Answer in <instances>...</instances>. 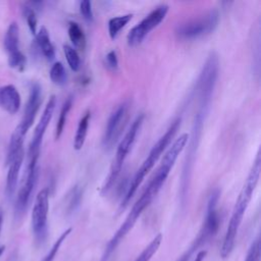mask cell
<instances>
[{
  "mask_svg": "<svg viewBox=\"0 0 261 261\" xmlns=\"http://www.w3.org/2000/svg\"><path fill=\"white\" fill-rule=\"evenodd\" d=\"M24 152L23 149L19 150L16 155L10 160L8 165V171L6 176V186H5V194L8 198H11L16 190L19 170L23 161Z\"/></svg>",
  "mask_w": 261,
  "mask_h": 261,
  "instance_id": "9a60e30c",
  "label": "cell"
},
{
  "mask_svg": "<svg viewBox=\"0 0 261 261\" xmlns=\"http://www.w3.org/2000/svg\"><path fill=\"white\" fill-rule=\"evenodd\" d=\"M105 64L111 70H115L118 67L117 55H116V52L114 50H111L105 56Z\"/></svg>",
  "mask_w": 261,
  "mask_h": 261,
  "instance_id": "f546056e",
  "label": "cell"
},
{
  "mask_svg": "<svg viewBox=\"0 0 261 261\" xmlns=\"http://www.w3.org/2000/svg\"><path fill=\"white\" fill-rule=\"evenodd\" d=\"M144 118H145V115L143 113L140 114L134 120V122L132 123L129 129L124 135V137L119 141V144H118L116 152H115V157L113 158V161L111 163L108 175L105 178V181L101 188V195L107 194L110 191V189L112 188V186L114 185L115 180L117 179V177L121 171L123 162L126 159L129 151L132 150V148L136 142V138L142 127Z\"/></svg>",
  "mask_w": 261,
  "mask_h": 261,
  "instance_id": "5b68a950",
  "label": "cell"
},
{
  "mask_svg": "<svg viewBox=\"0 0 261 261\" xmlns=\"http://www.w3.org/2000/svg\"><path fill=\"white\" fill-rule=\"evenodd\" d=\"M179 126H180V118H175L171 122V124L168 126L166 132L159 138V140L152 147V149L149 152L147 158L143 161L142 165L137 170L136 174L134 175L133 179L130 180L128 189H127L125 195L122 197L121 204H120V207H119L120 210H123L128 205L130 199L136 194V192H137L138 188L140 187V185L142 184L143 179L149 173V171L154 167L155 163L157 162V160L159 159V157L161 156L163 151L166 149V147L169 145V143L171 142L172 138L176 134Z\"/></svg>",
  "mask_w": 261,
  "mask_h": 261,
  "instance_id": "3957f363",
  "label": "cell"
},
{
  "mask_svg": "<svg viewBox=\"0 0 261 261\" xmlns=\"http://www.w3.org/2000/svg\"><path fill=\"white\" fill-rule=\"evenodd\" d=\"M42 103V89L39 84L35 83L32 85L30 90L29 99L27 101L24 112L22 115V118L18 125L15 127L17 130H19L21 134L25 136L30 127L33 125L36 115L38 113V110Z\"/></svg>",
  "mask_w": 261,
  "mask_h": 261,
  "instance_id": "4fadbf2b",
  "label": "cell"
},
{
  "mask_svg": "<svg viewBox=\"0 0 261 261\" xmlns=\"http://www.w3.org/2000/svg\"><path fill=\"white\" fill-rule=\"evenodd\" d=\"M72 107V97L69 96L63 103L61 109H60V113H59V117H58V121L56 124V128H55V139L58 140L64 129L65 123H66V119H67V115L68 112L70 111Z\"/></svg>",
  "mask_w": 261,
  "mask_h": 261,
  "instance_id": "44dd1931",
  "label": "cell"
},
{
  "mask_svg": "<svg viewBox=\"0 0 261 261\" xmlns=\"http://www.w3.org/2000/svg\"><path fill=\"white\" fill-rule=\"evenodd\" d=\"M132 18H133L132 13H127V14H123V15H119V16L110 18L108 21L109 37L112 40H114L117 37V35L119 34V32L129 22V20Z\"/></svg>",
  "mask_w": 261,
  "mask_h": 261,
  "instance_id": "d6986e66",
  "label": "cell"
},
{
  "mask_svg": "<svg viewBox=\"0 0 261 261\" xmlns=\"http://www.w3.org/2000/svg\"><path fill=\"white\" fill-rule=\"evenodd\" d=\"M55 106H56V98L53 95L49 98V100L44 108V111L42 113V116L35 128L33 139H32L30 147H29V152H28L29 160L28 161H38L42 141H43L45 132L49 125V122L52 118Z\"/></svg>",
  "mask_w": 261,
  "mask_h": 261,
  "instance_id": "7c38bea8",
  "label": "cell"
},
{
  "mask_svg": "<svg viewBox=\"0 0 261 261\" xmlns=\"http://www.w3.org/2000/svg\"><path fill=\"white\" fill-rule=\"evenodd\" d=\"M260 258H261V246H260V239L259 237H257L251 244L244 261H260Z\"/></svg>",
  "mask_w": 261,
  "mask_h": 261,
  "instance_id": "484cf974",
  "label": "cell"
},
{
  "mask_svg": "<svg viewBox=\"0 0 261 261\" xmlns=\"http://www.w3.org/2000/svg\"><path fill=\"white\" fill-rule=\"evenodd\" d=\"M39 174L38 161H28L21 186L18 190L15 201V217L21 218L29 207L33 192L37 185Z\"/></svg>",
  "mask_w": 261,
  "mask_h": 261,
  "instance_id": "8fae6325",
  "label": "cell"
},
{
  "mask_svg": "<svg viewBox=\"0 0 261 261\" xmlns=\"http://www.w3.org/2000/svg\"><path fill=\"white\" fill-rule=\"evenodd\" d=\"M23 16L27 20V23H28V27H29L31 33L33 35H36L37 34V22H38V20H37L35 10L30 6H25L23 8Z\"/></svg>",
  "mask_w": 261,
  "mask_h": 261,
  "instance_id": "4316f807",
  "label": "cell"
},
{
  "mask_svg": "<svg viewBox=\"0 0 261 261\" xmlns=\"http://www.w3.org/2000/svg\"><path fill=\"white\" fill-rule=\"evenodd\" d=\"M80 12L83 15L84 19L88 22H92L94 19L93 10H92V3L89 0H84L80 2Z\"/></svg>",
  "mask_w": 261,
  "mask_h": 261,
  "instance_id": "f1b7e54d",
  "label": "cell"
},
{
  "mask_svg": "<svg viewBox=\"0 0 261 261\" xmlns=\"http://www.w3.org/2000/svg\"><path fill=\"white\" fill-rule=\"evenodd\" d=\"M188 141H189V134L187 133L181 134L173 142L171 147L167 150V152L165 153V155L161 160L159 167L154 172L153 176L149 180L147 187L141 194L140 198L133 205L129 213L125 217L122 224L119 226V228L116 230V232L107 243L104 253L102 255L101 261H108L110 256L114 253V251L117 249L119 244L123 241L125 236L132 230V228L134 227V225L136 224L140 216L143 214L145 209L154 200V198L156 197V195L159 193L162 186L164 185L166 178L168 177V174L172 169L177 157L187 146Z\"/></svg>",
  "mask_w": 261,
  "mask_h": 261,
  "instance_id": "6da1fadb",
  "label": "cell"
},
{
  "mask_svg": "<svg viewBox=\"0 0 261 261\" xmlns=\"http://www.w3.org/2000/svg\"><path fill=\"white\" fill-rule=\"evenodd\" d=\"M2 221H3V215H2V212L0 211V232H1V227H2Z\"/></svg>",
  "mask_w": 261,
  "mask_h": 261,
  "instance_id": "1f68e13d",
  "label": "cell"
},
{
  "mask_svg": "<svg viewBox=\"0 0 261 261\" xmlns=\"http://www.w3.org/2000/svg\"><path fill=\"white\" fill-rule=\"evenodd\" d=\"M49 191L41 190L36 196L32 210V230L37 246H43L48 237Z\"/></svg>",
  "mask_w": 261,
  "mask_h": 261,
  "instance_id": "52a82bcc",
  "label": "cell"
},
{
  "mask_svg": "<svg viewBox=\"0 0 261 261\" xmlns=\"http://www.w3.org/2000/svg\"><path fill=\"white\" fill-rule=\"evenodd\" d=\"M68 37L73 44V46L80 50H84L86 46V37L83 29L79 25V23L71 21L68 25Z\"/></svg>",
  "mask_w": 261,
  "mask_h": 261,
  "instance_id": "ffe728a7",
  "label": "cell"
},
{
  "mask_svg": "<svg viewBox=\"0 0 261 261\" xmlns=\"http://www.w3.org/2000/svg\"><path fill=\"white\" fill-rule=\"evenodd\" d=\"M19 29H18V24L15 21H12L5 34L4 37V48L6 50V52L9 54L15 53L17 51H19Z\"/></svg>",
  "mask_w": 261,
  "mask_h": 261,
  "instance_id": "e0dca14e",
  "label": "cell"
},
{
  "mask_svg": "<svg viewBox=\"0 0 261 261\" xmlns=\"http://www.w3.org/2000/svg\"><path fill=\"white\" fill-rule=\"evenodd\" d=\"M72 228L71 227H68L67 229H65L60 236L59 238L55 241V243L53 244V246L51 247V249L48 251V253L43 257V259L41 261H53L61 247V245L63 244V242L66 240V238L70 234Z\"/></svg>",
  "mask_w": 261,
  "mask_h": 261,
  "instance_id": "603a6c76",
  "label": "cell"
},
{
  "mask_svg": "<svg viewBox=\"0 0 261 261\" xmlns=\"http://www.w3.org/2000/svg\"><path fill=\"white\" fill-rule=\"evenodd\" d=\"M218 56L215 52H210L196 84V94L199 100V104L210 105L218 76Z\"/></svg>",
  "mask_w": 261,
  "mask_h": 261,
  "instance_id": "8992f818",
  "label": "cell"
},
{
  "mask_svg": "<svg viewBox=\"0 0 261 261\" xmlns=\"http://www.w3.org/2000/svg\"><path fill=\"white\" fill-rule=\"evenodd\" d=\"M20 103V95L13 85L0 87V108L9 114H15L19 110Z\"/></svg>",
  "mask_w": 261,
  "mask_h": 261,
  "instance_id": "5bb4252c",
  "label": "cell"
},
{
  "mask_svg": "<svg viewBox=\"0 0 261 261\" xmlns=\"http://www.w3.org/2000/svg\"><path fill=\"white\" fill-rule=\"evenodd\" d=\"M37 44L42 52V54L49 60H53L55 58V49L53 44L51 43L49 33L45 27H41L40 30L36 34Z\"/></svg>",
  "mask_w": 261,
  "mask_h": 261,
  "instance_id": "2e32d148",
  "label": "cell"
},
{
  "mask_svg": "<svg viewBox=\"0 0 261 261\" xmlns=\"http://www.w3.org/2000/svg\"><path fill=\"white\" fill-rule=\"evenodd\" d=\"M63 51H64L66 61L69 67L71 68V70L77 71L81 67V58L76 50L69 45H63Z\"/></svg>",
  "mask_w": 261,
  "mask_h": 261,
  "instance_id": "cb8c5ba5",
  "label": "cell"
},
{
  "mask_svg": "<svg viewBox=\"0 0 261 261\" xmlns=\"http://www.w3.org/2000/svg\"><path fill=\"white\" fill-rule=\"evenodd\" d=\"M219 15L217 10L213 9L204 15L179 24L175 29V34L182 40H194L211 34L217 28Z\"/></svg>",
  "mask_w": 261,
  "mask_h": 261,
  "instance_id": "ba28073f",
  "label": "cell"
},
{
  "mask_svg": "<svg viewBox=\"0 0 261 261\" xmlns=\"http://www.w3.org/2000/svg\"><path fill=\"white\" fill-rule=\"evenodd\" d=\"M4 249H5V247H4V246H1V247H0V255L3 253Z\"/></svg>",
  "mask_w": 261,
  "mask_h": 261,
  "instance_id": "d6a6232c",
  "label": "cell"
},
{
  "mask_svg": "<svg viewBox=\"0 0 261 261\" xmlns=\"http://www.w3.org/2000/svg\"><path fill=\"white\" fill-rule=\"evenodd\" d=\"M90 120H91V112L86 111L85 114L80 119L76 132H75L74 140H73V148L77 151L84 147V144H85V141L87 138V134H88Z\"/></svg>",
  "mask_w": 261,
  "mask_h": 261,
  "instance_id": "ac0fdd59",
  "label": "cell"
},
{
  "mask_svg": "<svg viewBox=\"0 0 261 261\" xmlns=\"http://www.w3.org/2000/svg\"><path fill=\"white\" fill-rule=\"evenodd\" d=\"M67 204H66V209L69 213L74 211L81 203L82 200V192L81 189L77 186H74L70 192L67 195Z\"/></svg>",
  "mask_w": 261,
  "mask_h": 261,
  "instance_id": "d4e9b609",
  "label": "cell"
},
{
  "mask_svg": "<svg viewBox=\"0 0 261 261\" xmlns=\"http://www.w3.org/2000/svg\"><path fill=\"white\" fill-rule=\"evenodd\" d=\"M219 196L220 192L217 189L214 190L210 195L207 202L205 219L198 234L193 240L191 245L187 248V250L177 258L176 261H190L195 253H198V250L216 234L219 226V215L217 212Z\"/></svg>",
  "mask_w": 261,
  "mask_h": 261,
  "instance_id": "277c9868",
  "label": "cell"
},
{
  "mask_svg": "<svg viewBox=\"0 0 261 261\" xmlns=\"http://www.w3.org/2000/svg\"><path fill=\"white\" fill-rule=\"evenodd\" d=\"M8 64L12 68L22 70L25 65V56L20 51L9 54L8 55Z\"/></svg>",
  "mask_w": 261,
  "mask_h": 261,
  "instance_id": "83f0119b",
  "label": "cell"
},
{
  "mask_svg": "<svg viewBox=\"0 0 261 261\" xmlns=\"http://www.w3.org/2000/svg\"><path fill=\"white\" fill-rule=\"evenodd\" d=\"M50 80L57 86H64L67 82V73L61 62H55L50 68Z\"/></svg>",
  "mask_w": 261,
  "mask_h": 261,
  "instance_id": "7402d4cb",
  "label": "cell"
},
{
  "mask_svg": "<svg viewBox=\"0 0 261 261\" xmlns=\"http://www.w3.org/2000/svg\"><path fill=\"white\" fill-rule=\"evenodd\" d=\"M169 6L167 4H161L155 7L144 19H142L137 25H135L127 34L126 41L128 46L136 47L140 45L145 37L165 18L168 12Z\"/></svg>",
  "mask_w": 261,
  "mask_h": 261,
  "instance_id": "30bf717a",
  "label": "cell"
},
{
  "mask_svg": "<svg viewBox=\"0 0 261 261\" xmlns=\"http://www.w3.org/2000/svg\"><path fill=\"white\" fill-rule=\"evenodd\" d=\"M129 118V103L119 104L110 114L102 138L104 149L110 150L119 141Z\"/></svg>",
  "mask_w": 261,
  "mask_h": 261,
  "instance_id": "9c48e42d",
  "label": "cell"
},
{
  "mask_svg": "<svg viewBox=\"0 0 261 261\" xmlns=\"http://www.w3.org/2000/svg\"><path fill=\"white\" fill-rule=\"evenodd\" d=\"M206 255H207V251L206 250H201L196 254V256L194 257V259L192 261H203L205 259Z\"/></svg>",
  "mask_w": 261,
  "mask_h": 261,
  "instance_id": "4dcf8cb0",
  "label": "cell"
},
{
  "mask_svg": "<svg viewBox=\"0 0 261 261\" xmlns=\"http://www.w3.org/2000/svg\"><path fill=\"white\" fill-rule=\"evenodd\" d=\"M261 162H260V155L259 152L257 153L256 159L251 167V170L246 178V181L238 196V199L236 201V204L232 209V213L223 238L222 246L220 249V256L224 259L227 258L234 247L236 239L238 236L239 228L241 226V223L243 221L245 212L249 206V203L253 197V193L256 189V186L258 184L259 177H260V170H261Z\"/></svg>",
  "mask_w": 261,
  "mask_h": 261,
  "instance_id": "7a4b0ae2",
  "label": "cell"
}]
</instances>
